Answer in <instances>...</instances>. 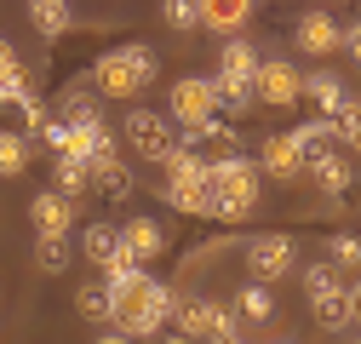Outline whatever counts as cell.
<instances>
[{
  "mask_svg": "<svg viewBox=\"0 0 361 344\" xmlns=\"http://www.w3.org/2000/svg\"><path fill=\"white\" fill-rule=\"evenodd\" d=\"M166 316H172V293H166L149 270H132V276L109 281V327H121L132 344H138V338H155Z\"/></svg>",
  "mask_w": 361,
  "mask_h": 344,
  "instance_id": "obj_1",
  "label": "cell"
},
{
  "mask_svg": "<svg viewBox=\"0 0 361 344\" xmlns=\"http://www.w3.org/2000/svg\"><path fill=\"white\" fill-rule=\"evenodd\" d=\"M264 195V172L241 155V161H207V207L212 219H247Z\"/></svg>",
  "mask_w": 361,
  "mask_h": 344,
  "instance_id": "obj_2",
  "label": "cell"
},
{
  "mask_svg": "<svg viewBox=\"0 0 361 344\" xmlns=\"http://www.w3.org/2000/svg\"><path fill=\"white\" fill-rule=\"evenodd\" d=\"M155 52L149 47H115V52H104L98 58V69H92V80H98V98H138L144 86L155 80Z\"/></svg>",
  "mask_w": 361,
  "mask_h": 344,
  "instance_id": "obj_3",
  "label": "cell"
},
{
  "mask_svg": "<svg viewBox=\"0 0 361 344\" xmlns=\"http://www.w3.org/2000/svg\"><path fill=\"white\" fill-rule=\"evenodd\" d=\"M172 126H178V138H201L207 133V126L218 121V86L207 80V75H184V80H178L172 86V115H166Z\"/></svg>",
  "mask_w": 361,
  "mask_h": 344,
  "instance_id": "obj_4",
  "label": "cell"
},
{
  "mask_svg": "<svg viewBox=\"0 0 361 344\" xmlns=\"http://www.w3.org/2000/svg\"><path fill=\"white\" fill-rule=\"evenodd\" d=\"M126 144H132V155H144V161H155V166H172L178 155H184V138H178V126L166 121V115H155V109H126Z\"/></svg>",
  "mask_w": 361,
  "mask_h": 344,
  "instance_id": "obj_5",
  "label": "cell"
},
{
  "mask_svg": "<svg viewBox=\"0 0 361 344\" xmlns=\"http://www.w3.org/2000/svg\"><path fill=\"white\" fill-rule=\"evenodd\" d=\"M304 298H310V316H315L322 333L350 327V287L338 281L333 264H310V270H304Z\"/></svg>",
  "mask_w": 361,
  "mask_h": 344,
  "instance_id": "obj_6",
  "label": "cell"
},
{
  "mask_svg": "<svg viewBox=\"0 0 361 344\" xmlns=\"http://www.w3.org/2000/svg\"><path fill=\"white\" fill-rule=\"evenodd\" d=\"M166 172H172V178L161 184V195H166L178 212H195V219H212V207H207V161H201L195 149H184V155H178Z\"/></svg>",
  "mask_w": 361,
  "mask_h": 344,
  "instance_id": "obj_7",
  "label": "cell"
},
{
  "mask_svg": "<svg viewBox=\"0 0 361 344\" xmlns=\"http://www.w3.org/2000/svg\"><path fill=\"white\" fill-rule=\"evenodd\" d=\"M172 321H178V333L184 338H235V316L224 310V305H212V298H190V293H172Z\"/></svg>",
  "mask_w": 361,
  "mask_h": 344,
  "instance_id": "obj_8",
  "label": "cell"
},
{
  "mask_svg": "<svg viewBox=\"0 0 361 344\" xmlns=\"http://www.w3.org/2000/svg\"><path fill=\"white\" fill-rule=\"evenodd\" d=\"M80 252L104 270V281H121V276L138 270V264L126 258V247H121V230H115V224H86V230H80Z\"/></svg>",
  "mask_w": 361,
  "mask_h": 344,
  "instance_id": "obj_9",
  "label": "cell"
},
{
  "mask_svg": "<svg viewBox=\"0 0 361 344\" xmlns=\"http://www.w3.org/2000/svg\"><path fill=\"white\" fill-rule=\"evenodd\" d=\"M252 98H258V104H269V109H287V104H298V98H304V75H298L287 58H269V63H258Z\"/></svg>",
  "mask_w": 361,
  "mask_h": 344,
  "instance_id": "obj_10",
  "label": "cell"
},
{
  "mask_svg": "<svg viewBox=\"0 0 361 344\" xmlns=\"http://www.w3.org/2000/svg\"><path fill=\"white\" fill-rule=\"evenodd\" d=\"M247 270H252L258 287L293 276V241H287V235H252V241H247Z\"/></svg>",
  "mask_w": 361,
  "mask_h": 344,
  "instance_id": "obj_11",
  "label": "cell"
},
{
  "mask_svg": "<svg viewBox=\"0 0 361 344\" xmlns=\"http://www.w3.org/2000/svg\"><path fill=\"white\" fill-rule=\"evenodd\" d=\"M293 40H298V52L327 58V52H338V47H344V23H338L333 12H304V18H298V29H293Z\"/></svg>",
  "mask_w": 361,
  "mask_h": 344,
  "instance_id": "obj_12",
  "label": "cell"
},
{
  "mask_svg": "<svg viewBox=\"0 0 361 344\" xmlns=\"http://www.w3.org/2000/svg\"><path fill=\"white\" fill-rule=\"evenodd\" d=\"M258 172H264V178H298V172H304V155H298L293 133H269V138H264Z\"/></svg>",
  "mask_w": 361,
  "mask_h": 344,
  "instance_id": "obj_13",
  "label": "cell"
},
{
  "mask_svg": "<svg viewBox=\"0 0 361 344\" xmlns=\"http://www.w3.org/2000/svg\"><path fill=\"white\" fill-rule=\"evenodd\" d=\"M258 63H264V58L252 52V40H224L212 80H224V86H252V80H258Z\"/></svg>",
  "mask_w": 361,
  "mask_h": 344,
  "instance_id": "obj_14",
  "label": "cell"
},
{
  "mask_svg": "<svg viewBox=\"0 0 361 344\" xmlns=\"http://www.w3.org/2000/svg\"><path fill=\"white\" fill-rule=\"evenodd\" d=\"M121 247H126V258L132 264H149V258H161L166 252V230L155 224V219H132V224H121Z\"/></svg>",
  "mask_w": 361,
  "mask_h": 344,
  "instance_id": "obj_15",
  "label": "cell"
},
{
  "mask_svg": "<svg viewBox=\"0 0 361 344\" xmlns=\"http://www.w3.org/2000/svg\"><path fill=\"white\" fill-rule=\"evenodd\" d=\"M29 219H35V230L40 235H58V241H69V230H75V201H63V195H35L29 201Z\"/></svg>",
  "mask_w": 361,
  "mask_h": 344,
  "instance_id": "obj_16",
  "label": "cell"
},
{
  "mask_svg": "<svg viewBox=\"0 0 361 344\" xmlns=\"http://www.w3.org/2000/svg\"><path fill=\"white\" fill-rule=\"evenodd\" d=\"M247 23H252L247 0H201V29H218L224 40H241Z\"/></svg>",
  "mask_w": 361,
  "mask_h": 344,
  "instance_id": "obj_17",
  "label": "cell"
},
{
  "mask_svg": "<svg viewBox=\"0 0 361 344\" xmlns=\"http://www.w3.org/2000/svg\"><path fill=\"white\" fill-rule=\"evenodd\" d=\"M304 98L322 109V121H338L344 115V104H350V92H344V80L333 75V69H322V75H304Z\"/></svg>",
  "mask_w": 361,
  "mask_h": 344,
  "instance_id": "obj_18",
  "label": "cell"
},
{
  "mask_svg": "<svg viewBox=\"0 0 361 344\" xmlns=\"http://www.w3.org/2000/svg\"><path fill=\"white\" fill-rule=\"evenodd\" d=\"M293 144H298L304 172H310L315 161H327V155H333V121H310V126H298V133H293Z\"/></svg>",
  "mask_w": 361,
  "mask_h": 344,
  "instance_id": "obj_19",
  "label": "cell"
},
{
  "mask_svg": "<svg viewBox=\"0 0 361 344\" xmlns=\"http://www.w3.org/2000/svg\"><path fill=\"white\" fill-rule=\"evenodd\" d=\"M0 98H12V104L29 98V75H23L18 52H12V40H0Z\"/></svg>",
  "mask_w": 361,
  "mask_h": 344,
  "instance_id": "obj_20",
  "label": "cell"
},
{
  "mask_svg": "<svg viewBox=\"0 0 361 344\" xmlns=\"http://www.w3.org/2000/svg\"><path fill=\"white\" fill-rule=\"evenodd\" d=\"M75 310L92 321V327H109V281H86V287H75Z\"/></svg>",
  "mask_w": 361,
  "mask_h": 344,
  "instance_id": "obj_21",
  "label": "cell"
},
{
  "mask_svg": "<svg viewBox=\"0 0 361 344\" xmlns=\"http://www.w3.org/2000/svg\"><path fill=\"white\" fill-rule=\"evenodd\" d=\"M310 178H315V184H322L327 195H344V190L355 184V172H350V161H344V155L333 149L327 161H315V166H310Z\"/></svg>",
  "mask_w": 361,
  "mask_h": 344,
  "instance_id": "obj_22",
  "label": "cell"
},
{
  "mask_svg": "<svg viewBox=\"0 0 361 344\" xmlns=\"http://www.w3.org/2000/svg\"><path fill=\"white\" fill-rule=\"evenodd\" d=\"M29 23H35L40 35H47V40H58V35L75 23V12L63 6V0H35V6H29Z\"/></svg>",
  "mask_w": 361,
  "mask_h": 344,
  "instance_id": "obj_23",
  "label": "cell"
},
{
  "mask_svg": "<svg viewBox=\"0 0 361 344\" xmlns=\"http://www.w3.org/2000/svg\"><path fill=\"white\" fill-rule=\"evenodd\" d=\"M92 190H98L104 201H126V195H132V166H126V161L98 166V172H92Z\"/></svg>",
  "mask_w": 361,
  "mask_h": 344,
  "instance_id": "obj_24",
  "label": "cell"
},
{
  "mask_svg": "<svg viewBox=\"0 0 361 344\" xmlns=\"http://www.w3.org/2000/svg\"><path fill=\"white\" fill-rule=\"evenodd\" d=\"M86 190H92V166H80V161H58V195H63V201H80Z\"/></svg>",
  "mask_w": 361,
  "mask_h": 344,
  "instance_id": "obj_25",
  "label": "cell"
},
{
  "mask_svg": "<svg viewBox=\"0 0 361 344\" xmlns=\"http://www.w3.org/2000/svg\"><path fill=\"white\" fill-rule=\"evenodd\" d=\"M235 310H241V321H269L276 316V298H269V287H241V298H235Z\"/></svg>",
  "mask_w": 361,
  "mask_h": 344,
  "instance_id": "obj_26",
  "label": "cell"
},
{
  "mask_svg": "<svg viewBox=\"0 0 361 344\" xmlns=\"http://www.w3.org/2000/svg\"><path fill=\"white\" fill-rule=\"evenodd\" d=\"M333 144H344V149H355V155H361V104H355V98H350V104H344V115L333 121Z\"/></svg>",
  "mask_w": 361,
  "mask_h": 344,
  "instance_id": "obj_27",
  "label": "cell"
},
{
  "mask_svg": "<svg viewBox=\"0 0 361 344\" xmlns=\"http://www.w3.org/2000/svg\"><path fill=\"white\" fill-rule=\"evenodd\" d=\"M23 166H29V138L23 133H0V172L12 178V172H23Z\"/></svg>",
  "mask_w": 361,
  "mask_h": 344,
  "instance_id": "obj_28",
  "label": "cell"
},
{
  "mask_svg": "<svg viewBox=\"0 0 361 344\" xmlns=\"http://www.w3.org/2000/svg\"><path fill=\"white\" fill-rule=\"evenodd\" d=\"M35 264H40V270H52V276H58V270H69V241L40 235V241H35Z\"/></svg>",
  "mask_w": 361,
  "mask_h": 344,
  "instance_id": "obj_29",
  "label": "cell"
},
{
  "mask_svg": "<svg viewBox=\"0 0 361 344\" xmlns=\"http://www.w3.org/2000/svg\"><path fill=\"white\" fill-rule=\"evenodd\" d=\"M327 264H333V270H338V264H344V270H361V235H333V241H327Z\"/></svg>",
  "mask_w": 361,
  "mask_h": 344,
  "instance_id": "obj_30",
  "label": "cell"
},
{
  "mask_svg": "<svg viewBox=\"0 0 361 344\" xmlns=\"http://www.w3.org/2000/svg\"><path fill=\"white\" fill-rule=\"evenodd\" d=\"M63 126H98V98L69 92V98H63Z\"/></svg>",
  "mask_w": 361,
  "mask_h": 344,
  "instance_id": "obj_31",
  "label": "cell"
},
{
  "mask_svg": "<svg viewBox=\"0 0 361 344\" xmlns=\"http://www.w3.org/2000/svg\"><path fill=\"white\" fill-rule=\"evenodd\" d=\"M161 18H166V29H201V6H190V0H166Z\"/></svg>",
  "mask_w": 361,
  "mask_h": 344,
  "instance_id": "obj_32",
  "label": "cell"
},
{
  "mask_svg": "<svg viewBox=\"0 0 361 344\" xmlns=\"http://www.w3.org/2000/svg\"><path fill=\"white\" fill-rule=\"evenodd\" d=\"M18 109H23V126H29V133H40V138H47V126H52V121H58V115H47V104H40V98H35V92H29V98H23V104H18Z\"/></svg>",
  "mask_w": 361,
  "mask_h": 344,
  "instance_id": "obj_33",
  "label": "cell"
},
{
  "mask_svg": "<svg viewBox=\"0 0 361 344\" xmlns=\"http://www.w3.org/2000/svg\"><path fill=\"white\" fill-rule=\"evenodd\" d=\"M344 52L361 63V23H350V29H344Z\"/></svg>",
  "mask_w": 361,
  "mask_h": 344,
  "instance_id": "obj_34",
  "label": "cell"
},
{
  "mask_svg": "<svg viewBox=\"0 0 361 344\" xmlns=\"http://www.w3.org/2000/svg\"><path fill=\"white\" fill-rule=\"evenodd\" d=\"M92 344H132V338H126L121 327H98V338H92Z\"/></svg>",
  "mask_w": 361,
  "mask_h": 344,
  "instance_id": "obj_35",
  "label": "cell"
},
{
  "mask_svg": "<svg viewBox=\"0 0 361 344\" xmlns=\"http://www.w3.org/2000/svg\"><path fill=\"white\" fill-rule=\"evenodd\" d=\"M350 321H361V281L350 287Z\"/></svg>",
  "mask_w": 361,
  "mask_h": 344,
  "instance_id": "obj_36",
  "label": "cell"
},
{
  "mask_svg": "<svg viewBox=\"0 0 361 344\" xmlns=\"http://www.w3.org/2000/svg\"><path fill=\"white\" fill-rule=\"evenodd\" d=\"M166 344H190V338H184V333H172V338H166Z\"/></svg>",
  "mask_w": 361,
  "mask_h": 344,
  "instance_id": "obj_37",
  "label": "cell"
},
{
  "mask_svg": "<svg viewBox=\"0 0 361 344\" xmlns=\"http://www.w3.org/2000/svg\"><path fill=\"white\" fill-rule=\"evenodd\" d=\"M218 344H247V338H218Z\"/></svg>",
  "mask_w": 361,
  "mask_h": 344,
  "instance_id": "obj_38",
  "label": "cell"
},
{
  "mask_svg": "<svg viewBox=\"0 0 361 344\" xmlns=\"http://www.w3.org/2000/svg\"><path fill=\"white\" fill-rule=\"evenodd\" d=\"M276 344H293V338H276Z\"/></svg>",
  "mask_w": 361,
  "mask_h": 344,
  "instance_id": "obj_39",
  "label": "cell"
},
{
  "mask_svg": "<svg viewBox=\"0 0 361 344\" xmlns=\"http://www.w3.org/2000/svg\"><path fill=\"white\" fill-rule=\"evenodd\" d=\"M355 344H361V338H355Z\"/></svg>",
  "mask_w": 361,
  "mask_h": 344,
  "instance_id": "obj_40",
  "label": "cell"
}]
</instances>
